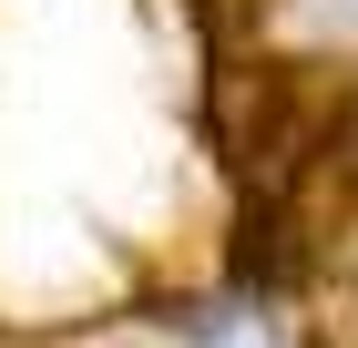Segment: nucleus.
I'll use <instances>...</instances> for the list:
<instances>
[{
    "label": "nucleus",
    "mask_w": 358,
    "mask_h": 348,
    "mask_svg": "<svg viewBox=\"0 0 358 348\" xmlns=\"http://www.w3.org/2000/svg\"><path fill=\"white\" fill-rule=\"evenodd\" d=\"M317 31H358V0H317Z\"/></svg>",
    "instance_id": "nucleus-1"
}]
</instances>
